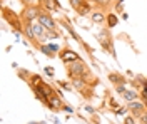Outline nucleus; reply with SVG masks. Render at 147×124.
Here are the masks:
<instances>
[{
	"instance_id": "nucleus-1",
	"label": "nucleus",
	"mask_w": 147,
	"mask_h": 124,
	"mask_svg": "<svg viewBox=\"0 0 147 124\" xmlns=\"http://www.w3.org/2000/svg\"><path fill=\"white\" fill-rule=\"evenodd\" d=\"M67 76H69V79L84 77L90 86H92V79H95V77H92L90 69H89V66L84 62V59H79V60H75V62H72V64L67 66Z\"/></svg>"
},
{
	"instance_id": "nucleus-2",
	"label": "nucleus",
	"mask_w": 147,
	"mask_h": 124,
	"mask_svg": "<svg viewBox=\"0 0 147 124\" xmlns=\"http://www.w3.org/2000/svg\"><path fill=\"white\" fill-rule=\"evenodd\" d=\"M2 15H3V20L9 24L12 29L20 32V34H24V20L20 17V14H15L7 5H2Z\"/></svg>"
},
{
	"instance_id": "nucleus-3",
	"label": "nucleus",
	"mask_w": 147,
	"mask_h": 124,
	"mask_svg": "<svg viewBox=\"0 0 147 124\" xmlns=\"http://www.w3.org/2000/svg\"><path fill=\"white\" fill-rule=\"evenodd\" d=\"M97 40H99V44H100V47L104 50H107L114 59H117V56H115V47H114V39L110 35V29H107V27L102 29L97 34Z\"/></svg>"
},
{
	"instance_id": "nucleus-4",
	"label": "nucleus",
	"mask_w": 147,
	"mask_h": 124,
	"mask_svg": "<svg viewBox=\"0 0 147 124\" xmlns=\"http://www.w3.org/2000/svg\"><path fill=\"white\" fill-rule=\"evenodd\" d=\"M59 24H60V25H64L65 30H67V32H69V34H70V35L74 37V40H75L77 44H80V45L84 47V50H85V52H87V54H89V56H90L92 59H94V50H92V49L89 47V45H87V44H85V42L82 40V37H80V35H79V34H77V32L74 30V27L70 25V22L67 20V17H62V19H59Z\"/></svg>"
},
{
	"instance_id": "nucleus-5",
	"label": "nucleus",
	"mask_w": 147,
	"mask_h": 124,
	"mask_svg": "<svg viewBox=\"0 0 147 124\" xmlns=\"http://www.w3.org/2000/svg\"><path fill=\"white\" fill-rule=\"evenodd\" d=\"M38 12H40V7L38 3H30V5H24V9L20 12V17L24 20V24H32L38 19Z\"/></svg>"
},
{
	"instance_id": "nucleus-6",
	"label": "nucleus",
	"mask_w": 147,
	"mask_h": 124,
	"mask_svg": "<svg viewBox=\"0 0 147 124\" xmlns=\"http://www.w3.org/2000/svg\"><path fill=\"white\" fill-rule=\"evenodd\" d=\"M38 7H40V5H38ZM37 20H38V22H40V24H42V25H44L47 30L59 29V27H57V20L52 17V14H50V12H47V10H44L42 7H40V12H38V19H37Z\"/></svg>"
},
{
	"instance_id": "nucleus-7",
	"label": "nucleus",
	"mask_w": 147,
	"mask_h": 124,
	"mask_svg": "<svg viewBox=\"0 0 147 124\" xmlns=\"http://www.w3.org/2000/svg\"><path fill=\"white\" fill-rule=\"evenodd\" d=\"M57 57L60 59L65 66H69V64H72V62H75V60L82 59L79 54H77V52H75V50H72V49L67 47V45H65V47H62V50L59 52V56H57Z\"/></svg>"
},
{
	"instance_id": "nucleus-8",
	"label": "nucleus",
	"mask_w": 147,
	"mask_h": 124,
	"mask_svg": "<svg viewBox=\"0 0 147 124\" xmlns=\"http://www.w3.org/2000/svg\"><path fill=\"white\" fill-rule=\"evenodd\" d=\"M127 109L134 117H139V116H142L147 111V104L144 101H132V102H129Z\"/></svg>"
},
{
	"instance_id": "nucleus-9",
	"label": "nucleus",
	"mask_w": 147,
	"mask_h": 124,
	"mask_svg": "<svg viewBox=\"0 0 147 124\" xmlns=\"http://www.w3.org/2000/svg\"><path fill=\"white\" fill-rule=\"evenodd\" d=\"M38 5L44 10L50 12V14H55V12H60L62 10V5L59 3V0H40Z\"/></svg>"
},
{
	"instance_id": "nucleus-10",
	"label": "nucleus",
	"mask_w": 147,
	"mask_h": 124,
	"mask_svg": "<svg viewBox=\"0 0 147 124\" xmlns=\"http://www.w3.org/2000/svg\"><path fill=\"white\" fill-rule=\"evenodd\" d=\"M92 3L94 10H104V12H110L114 9V0H89Z\"/></svg>"
},
{
	"instance_id": "nucleus-11",
	"label": "nucleus",
	"mask_w": 147,
	"mask_h": 124,
	"mask_svg": "<svg viewBox=\"0 0 147 124\" xmlns=\"http://www.w3.org/2000/svg\"><path fill=\"white\" fill-rule=\"evenodd\" d=\"M92 10H94V7H92L90 2H89V0H82L80 5L75 9V14H77L79 17H85V15H90Z\"/></svg>"
},
{
	"instance_id": "nucleus-12",
	"label": "nucleus",
	"mask_w": 147,
	"mask_h": 124,
	"mask_svg": "<svg viewBox=\"0 0 147 124\" xmlns=\"http://www.w3.org/2000/svg\"><path fill=\"white\" fill-rule=\"evenodd\" d=\"M32 30H34V34H35V37L38 39V42H44V37H45V32L47 29L38 22V20H35V22H32Z\"/></svg>"
},
{
	"instance_id": "nucleus-13",
	"label": "nucleus",
	"mask_w": 147,
	"mask_h": 124,
	"mask_svg": "<svg viewBox=\"0 0 147 124\" xmlns=\"http://www.w3.org/2000/svg\"><path fill=\"white\" fill-rule=\"evenodd\" d=\"M105 19H107V12H104V10H92L90 20L94 24L102 25V24H105Z\"/></svg>"
},
{
	"instance_id": "nucleus-14",
	"label": "nucleus",
	"mask_w": 147,
	"mask_h": 124,
	"mask_svg": "<svg viewBox=\"0 0 147 124\" xmlns=\"http://www.w3.org/2000/svg\"><path fill=\"white\" fill-rule=\"evenodd\" d=\"M107 79H109L114 86H117V84H127L129 82L127 79H125V76H122L119 72H110L109 76H107Z\"/></svg>"
},
{
	"instance_id": "nucleus-15",
	"label": "nucleus",
	"mask_w": 147,
	"mask_h": 124,
	"mask_svg": "<svg viewBox=\"0 0 147 124\" xmlns=\"http://www.w3.org/2000/svg\"><path fill=\"white\" fill-rule=\"evenodd\" d=\"M117 24H119V17H117V14H115V12H107V19H105V27L112 30L114 27H117Z\"/></svg>"
},
{
	"instance_id": "nucleus-16",
	"label": "nucleus",
	"mask_w": 147,
	"mask_h": 124,
	"mask_svg": "<svg viewBox=\"0 0 147 124\" xmlns=\"http://www.w3.org/2000/svg\"><path fill=\"white\" fill-rule=\"evenodd\" d=\"M38 50L45 56V57H49V59H54V57H57V54H55L54 50L50 49V45H49V42H44V44H40V47H38Z\"/></svg>"
},
{
	"instance_id": "nucleus-17",
	"label": "nucleus",
	"mask_w": 147,
	"mask_h": 124,
	"mask_svg": "<svg viewBox=\"0 0 147 124\" xmlns=\"http://www.w3.org/2000/svg\"><path fill=\"white\" fill-rule=\"evenodd\" d=\"M122 97L127 101V102H132V101H139V97H140V94L139 92H136L134 89H127L124 94H122Z\"/></svg>"
},
{
	"instance_id": "nucleus-18",
	"label": "nucleus",
	"mask_w": 147,
	"mask_h": 124,
	"mask_svg": "<svg viewBox=\"0 0 147 124\" xmlns=\"http://www.w3.org/2000/svg\"><path fill=\"white\" fill-rule=\"evenodd\" d=\"M59 37H60V32H59L57 29H54V30H47L44 40H52V39H59ZM42 44H44V42H42Z\"/></svg>"
},
{
	"instance_id": "nucleus-19",
	"label": "nucleus",
	"mask_w": 147,
	"mask_h": 124,
	"mask_svg": "<svg viewBox=\"0 0 147 124\" xmlns=\"http://www.w3.org/2000/svg\"><path fill=\"white\" fill-rule=\"evenodd\" d=\"M114 10H115V14H122L124 12V0H114Z\"/></svg>"
},
{
	"instance_id": "nucleus-20",
	"label": "nucleus",
	"mask_w": 147,
	"mask_h": 124,
	"mask_svg": "<svg viewBox=\"0 0 147 124\" xmlns=\"http://www.w3.org/2000/svg\"><path fill=\"white\" fill-rule=\"evenodd\" d=\"M139 94H140V99H142V101H144V102L147 104V79L144 81V84H142V89H140V92H139Z\"/></svg>"
},
{
	"instance_id": "nucleus-21",
	"label": "nucleus",
	"mask_w": 147,
	"mask_h": 124,
	"mask_svg": "<svg viewBox=\"0 0 147 124\" xmlns=\"http://www.w3.org/2000/svg\"><path fill=\"white\" fill-rule=\"evenodd\" d=\"M57 84L62 87V89H65V91H70L72 89V82H69V81H57Z\"/></svg>"
},
{
	"instance_id": "nucleus-22",
	"label": "nucleus",
	"mask_w": 147,
	"mask_h": 124,
	"mask_svg": "<svg viewBox=\"0 0 147 124\" xmlns=\"http://www.w3.org/2000/svg\"><path fill=\"white\" fill-rule=\"evenodd\" d=\"M114 89H115V92H117V94L122 96L125 91H127V86H125V84H117V86H114Z\"/></svg>"
},
{
	"instance_id": "nucleus-23",
	"label": "nucleus",
	"mask_w": 147,
	"mask_h": 124,
	"mask_svg": "<svg viewBox=\"0 0 147 124\" xmlns=\"http://www.w3.org/2000/svg\"><path fill=\"white\" fill-rule=\"evenodd\" d=\"M44 70H45V74H47L49 77H54V76H55V69H54V67L45 66V67H44Z\"/></svg>"
},
{
	"instance_id": "nucleus-24",
	"label": "nucleus",
	"mask_w": 147,
	"mask_h": 124,
	"mask_svg": "<svg viewBox=\"0 0 147 124\" xmlns=\"http://www.w3.org/2000/svg\"><path fill=\"white\" fill-rule=\"evenodd\" d=\"M124 124H137L136 123V117L132 114H129V116H125V119H124Z\"/></svg>"
},
{
	"instance_id": "nucleus-25",
	"label": "nucleus",
	"mask_w": 147,
	"mask_h": 124,
	"mask_svg": "<svg viewBox=\"0 0 147 124\" xmlns=\"http://www.w3.org/2000/svg\"><path fill=\"white\" fill-rule=\"evenodd\" d=\"M80 2H82V0H69V5H70L74 10H75L79 5H80Z\"/></svg>"
},
{
	"instance_id": "nucleus-26",
	"label": "nucleus",
	"mask_w": 147,
	"mask_h": 124,
	"mask_svg": "<svg viewBox=\"0 0 147 124\" xmlns=\"http://www.w3.org/2000/svg\"><path fill=\"white\" fill-rule=\"evenodd\" d=\"M139 121H140V124H147V111L142 116H139Z\"/></svg>"
},
{
	"instance_id": "nucleus-27",
	"label": "nucleus",
	"mask_w": 147,
	"mask_h": 124,
	"mask_svg": "<svg viewBox=\"0 0 147 124\" xmlns=\"http://www.w3.org/2000/svg\"><path fill=\"white\" fill-rule=\"evenodd\" d=\"M62 111H65V112H70V114H72V112H74V109H72V107H70V106H69V104H65V106H64V109H62Z\"/></svg>"
},
{
	"instance_id": "nucleus-28",
	"label": "nucleus",
	"mask_w": 147,
	"mask_h": 124,
	"mask_svg": "<svg viewBox=\"0 0 147 124\" xmlns=\"http://www.w3.org/2000/svg\"><path fill=\"white\" fill-rule=\"evenodd\" d=\"M129 19V14L127 12H122V20H127Z\"/></svg>"
},
{
	"instance_id": "nucleus-29",
	"label": "nucleus",
	"mask_w": 147,
	"mask_h": 124,
	"mask_svg": "<svg viewBox=\"0 0 147 124\" xmlns=\"http://www.w3.org/2000/svg\"><path fill=\"white\" fill-rule=\"evenodd\" d=\"M87 111H89V112H92V114H94V112H95V109H94V107H92V106H87Z\"/></svg>"
},
{
	"instance_id": "nucleus-30",
	"label": "nucleus",
	"mask_w": 147,
	"mask_h": 124,
	"mask_svg": "<svg viewBox=\"0 0 147 124\" xmlns=\"http://www.w3.org/2000/svg\"><path fill=\"white\" fill-rule=\"evenodd\" d=\"M32 124H35V123H32Z\"/></svg>"
}]
</instances>
